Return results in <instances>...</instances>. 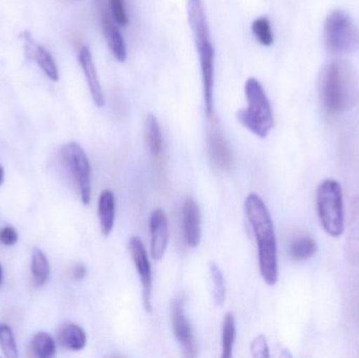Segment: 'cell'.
I'll return each mask as SVG.
<instances>
[{
    "mask_svg": "<svg viewBox=\"0 0 359 358\" xmlns=\"http://www.w3.org/2000/svg\"><path fill=\"white\" fill-rule=\"evenodd\" d=\"M58 340L65 348L80 351L86 347V334L77 324H63L59 329Z\"/></svg>",
    "mask_w": 359,
    "mask_h": 358,
    "instance_id": "d6986e66",
    "label": "cell"
},
{
    "mask_svg": "<svg viewBox=\"0 0 359 358\" xmlns=\"http://www.w3.org/2000/svg\"><path fill=\"white\" fill-rule=\"evenodd\" d=\"M188 21L194 33V43L200 58L203 96L207 118L213 115V86H215V48L211 41L203 0H188Z\"/></svg>",
    "mask_w": 359,
    "mask_h": 358,
    "instance_id": "7a4b0ae2",
    "label": "cell"
},
{
    "mask_svg": "<svg viewBox=\"0 0 359 358\" xmlns=\"http://www.w3.org/2000/svg\"><path fill=\"white\" fill-rule=\"evenodd\" d=\"M251 355L255 358H269V346L264 336H257L250 345Z\"/></svg>",
    "mask_w": 359,
    "mask_h": 358,
    "instance_id": "83f0119b",
    "label": "cell"
},
{
    "mask_svg": "<svg viewBox=\"0 0 359 358\" xmlns=\"http://www.w3.org/2000/svg\"><path fill=\"white\" fill-rule=\"evenodd\" d=\"M151 230V254L156 261L163 259L170 241V225L168 216L162 209L154 210L149 221Z\"/></svg>",
    "mask_w": 359,
    "mask_h": 358,
    "instance_id": "7c38bea8",
    "label": "cell"
},
{
    "mask_svg": "<svg viewBox=\"0 0 359 358\" xmlns=\"http://www.w3.org/2000/svg\"><path fill=\"white\" fill-rule=\"evenodd\" d=\"M116 201L115 195L107 189L101 193L98 202V216L101 233L104 237L111 235L115 224Z\"/></svg>",
    "mask_w": 359,
    "mask_h": 358,
    "instance_id": "e0dca14e",
    "label": "cell"
},
{
    "mask_svg": "<svg viewBox=\"0 0 359 358\" xmlns=\"http://www.w3.org/2000/svg\"><path fill=\"white\" fill-rule=\"evenodd\" d=\"M50 263L44 252L35 247L32 254L31 273L34 284L37 287H42L50 277Z\"/></svg>",
    "mask_w": 359,
    "mask_h": 358,
    "instance_id": "ffe728a7",
    "label": "cell"
},
{
    "mask_svg": "<svg viewBox=\"0 0 359 358\" xmlns=\"http://www.w3.org/2000/svg\"><path fill=\"white\" fill-rule=\"evenodd\" d=\"M95 1H96L97 8H98L101 27H102L107 46H109L114 57L119 62H124L126 60V56H128L126 40H124L119 27L116 25L115 19L111 16L109 6H107L105 0H95Z\"/></svg>",
    "mask_w": 359,
    "mask_h": 358,
    "instance_id": "30bf717a",
    "label": "cell"
},
{
    "mask_svg": "<svg viewBox=\"0 0 359 358\" xmlns=\"http://www.w3.org/2000/svg\"><path fill=\"white\" fill-rule=\"evenodd\" d=\"M245 95L248 106L238 111V121L255 136L266 138L273 128V113L261 82L249 78L245 83Z\"/></svg>",
    "mask_w": 359,
    "mask_h": 358,
    "instance_id": "3957f363",
    "label": "cell"
},
{
    "mask_svg": "<svg viewBox=\"0 0 359 358\" xmlns=\"http://www.w3.org/2000/svg\"><path fill=\"white\" fill-rule=\"evenodd\" d=\"M209 124L207 130V144H208L209 158L215 170L226 172L232 165V153L229 145L222 132L219 121L215 115L208 117Z\"/></svg>",
    "mask_w": 359,
    "mask_h": 358,
    "instance_id": "ba28073f",
    "label": "cell"
},
{
    "mask_svg": "<svg viewBox=\"0 0 359 358\" xmlns=\"http://www.w3.org/2000/svg\"><path fill=\"white\" fill-rule=\"evenodd\" d=\"M109 11L116 22L122 27H126L128 23V13L126 10L124 0H109Z\"/></svg>",
    "mask_w": 359,
    "mask_h": 358,
    "instance_id": "4316f807",
    "label": "cell"
},
{
    "mask_svg": "<svg viewBox=\"0 0 359 358\" xmlns=\"http://www.w3.org/2000/svg\"><path fill=\"white\" fill-rule=\"evenodd\" d=\"M31 349L36 357L50 358L56 352V343L50 334L39 332L32 340Z\"/></svg>",
    "mask_w": 359,
    "mask_h": 358,
    "instance_id": "603a6c76",
    "label": "cell"
},
{
    "mask_svg": "<svg viewBox=\"0 0 359 358\" xmlns=\"http://www.w3.org/2000/svg\"><path fill=\"white\" fill-rule=\"evenodd\" d=\"M79 62L81 64L82 69H83L84 75H86L93 101L97 106L102 107L104 105L102 88H101L100 82H99L98 75H97L96 67H95L90 48L86 46L80 48Z\"/></svg>",
    "mask_w": 359,
    "mask_h": 358,
    "instance_id": "9a60e30c",
    "label": "cell"
},
{
    "mask_svg": "<svg viewBox=\"0 0 359 358\" xmlns=\"http://www.w3.org/2000/svg\"><path fill=\"white\" fill-rule=\"evenodd\" d=\"M61 156L77 184L82 203L88 205L92 198V168L86 151L78 143L69 142L63 146Z\"/></svg>",
    "mask_w": 359,
    "mask_h": 358,
    "instance_id": "52a82bcc",
    "label": "cell"
},
{
    "mask_svg": "<svg viewBox=\"0 0 359 358\" xmlns=\"http://www.w3.org/2000/svg\"><path fill=\"white\" fill-rule=\"evenodd\" d=\"M2 281H4V271H2L1 265H0V286H1Z\"/></svg>",
    "mask_w": 359,
    "mask_h": 358,
    "instance_id": "1f68e13d",
    "label": "cell"
},
{
    "mask_svg": "<svg viewBox=\"0 0 359 358\" xmlns=\"http://www.w3.org/2000/svg\"><path fill=\"white\" fill-rule=\"evenodd\" d=\"M211 281L213 283V298L217 306H222L226 298V285L223 273L215 263L209 264Z\"/></svg>",
    "mask_w": 359,
    "mask_h": 358,
    "instance_id": "cb8c5ba5",
    "label": "cell"
},
{
    "mask_svg": "<svg viewBox=\"0 0 359 358\" xmlns=\"http://www.w3.org/2000/svg\"><path fill=\"white\" fill-rule=\"evenodd\" d=\"M345 256L349 264H359V197L354 199L351 206L347 239H346Z\"/></svg>",
    "mask_w": 359,
    "mask_h": 358,
    "instance_id": "2e32d148",
    "label": "cell"
},
{
    "mask_svg": "<svg viewBox=\"0 0 359 358\" xmlns=\"http://www.w3.org/2000/svg\"><path fill=\"white\" fill-rule=\"evenodd\" d=\"M18 241L17 231L13 227L6 226L0 231V242L6 246H13Z\"/></svg>",
    "mask_w": 359,
    "mask_h": 358,
    "instance_id": "f1b7e54d",
    "label": "cell"
},
{
    "mask_svg": "<svg viewBox=\"0 0 359 358\" xmlns=\"http://www.w3.org/2000/svg\"><path fill=\"white\" fill-rule=\"evenodd\" d=\"M172 323L177 340L183 348L185 357H194L196 355V345L194 332L189 321L184 311V298H178L172 305Z\"/></svg>",
    "mask_w": 359,
    "mask_h": 358,
    "instance_id": "8fae6325",
    "label": "cell"
},
{
    "mask_svg": "<svg viewBox=\"0 0 359 358\" xmlns=\"http://www.w3.org/2000/svg\"><path fill=\"white\" fill-rule=\"evenodd\" d=\"M325 43L333 54H350L359 50V29L345 11H333L327 17Z\"/></svg>",
    "mask_w": 359,
    "mask_h": 358,
    "instance_id": "8992f818",
    "label": "cell"
},
{
    "mask_svg": "<svg viewBox=\"0 0 359 358\" xmlns=\"http://www.w3.org/2000/svg\"><path fill=\"white\" fill-rule=\"evenodd\" d=\"M147 145L151 155L157 162H161L164 156V139L159 121L153 113H149L145 123Z\"/></svg>",
    "mask_w": 359,
    "mask_h": 358,
    "instance_id": "ac0fdd59",
    "label": "cell"
},
{
    "mask_svg": "<svg viewBox=\"0 0 359 358\" xmlns=\"http://www.w3.org/2000/svg\"><path fill=\"white\" fill-rule=\"evenodd\" d=\"M253 35L257 38L259 43L265 46H271L273 43V33H272L271 25L267 17L262 16L255 19L251 25Z\"/></svg>",
    "mask_w": 359,
    "mask_h": 358,
    "instance_id": "d4e9b609",
    "label": "cell"
},
{
    "mask_svg": "<svg viewBox=\"0 0 359 358\" xmlns=\"http://www.w3.org/2000/svg\"><path fill=\"white\" fill-rule=\"evenodd\" d=\"M88 273V269H86V265L83 263H78L72 269V277L75 281H80V280L84 279Z\"/></svg>",
    "mask_w": 359,
    "mask_h": 358,
    "instance_id": "f546056e",
    "label": "cell"
},
{
    "mask_svg": "<svg viewBox=\"0 0 359 358\" xmlns=\"http://www.w3.org/2000/svg\"><path fill=\"white\" fill-rule=\"evenodd\" d=\"M236 321L231 312L226 313L222 328V358L232 357L234 340H236Z\"/></svg>",
    "mask_w": 359,
    "mask_h": 358,
    "instance_id": "7402d4cb",
    "label": "cell"
},
{
    "mask_svg": "<svg viewBox=\"0 0 359 358\" xmlns=\"http://www.w3.org/2000/svg\"><path fill=\"white\" fill-rule=\"evenodd\" d=\"M244 208L257 237L262 277L268 285H276L278 277V246L271 216L262 198L255 193L246 198Z\"/></svg>",
    "mask_w": 359,
    "mask_h": 358,
    "instance_id": "6da1fadb",
    "label": "cell"
},
{
    "mask_svg": "<svg viewBox=\"0 0 359 358\" xmlns=\"http://www.w3.org/2000/svg\"><path fill=\"white\" fill-rule=\"evenodd\" d=\"M182 225L184 237L190 247H198L202 237L201 214L198 204L192 198H187L182 206Z\"/></svg>",
    "mask_w": 359,
    "mask_h": 358,
    "instance_id": "4fadbf2b",
    "label": "cell"
},
{
    "mask_svg": "<svg viewBox=\"0 0 359 358\" xmlns=\"http://www.w3.org/2000/svg\"><path fill=\"white\" fill-rule=\"evenodd\" d=\"M0 348L8 358L18 357V348L12 328L6 324H0Z\"/></svg>",
    "mask_w": 359,
    "mask_h": 358,
    "instance_id": "484cf974",
    "label": "cell"
},
{
    "mask_svg": "<svg viewBox=\"0 0 359 358\" xmlns=\"http://www.w3.org/2000/svg\"><path fill=\"white\" fill-rule=\"evenodd\" d=\"M4 170L1 165H0V186H1L2 183H4Z\"/></svg>",
    "mask_w": 359,
    "mask_h": 358,
    "instance_id": "4dcf8cb0",
    "label": "cell"
},
{
    "mask_svg": "<svg viewBox=\"0 0 359 358\" xmlns=\"http://www.w3.org/2000/svg\"><path fill=\"white\" fill-rule=\"evenodd\" d=\"M318 250L316 242L310 237H299L291 242L288 248L290 258L294 261H305L311 258Z\"/></svg>",
    "mask_w": 359,
    "mask_h": 358,
    "instance_id": "44dd1931",
    "label": "cell"
},
{
    "mask_svg": "<svg viewBox=\"0 0 359 358\" xmlns=\"http://www.w3.org/2000/svg\"><path fill=\"white\" fill-rule=\"evenodd\" d=\"M350 83L345 67L339 62L327 65L320 78L323 106L329 113L343 111L350 103Z\"/></svg>",
    "mask_w": 359,
    "mask_h": 358,
    "instance_id": "5b68a950",
    "label": "cell"
},
{
    "mask_svg": "<svg viewBox=\"0 0 359 358\" xmlns=\"http://www.w3.org/2000/svg\"><path fill=\"white\" fill-rule=\"evenodd\" d=\"M130 250L133 261L136 266L137 273L140 277L143 289V305L147 312L153 310L151 298H153V273L151 263L147 256V249L138 237H133L130 240Z\"/></svg>",
    "mask_w": 359,
    "mask_h": 358,
    "instance_id": "9c48e42d",
    "label": "cell"
},
{
    "mask_svg": "<svg viewBox=\"0 0 359 358\" xmlns=\"http://www.w3.org/2000/svg\"><path fill=\"white\" fill-rule=\"evenodd\" d=\"M316 205L323 228L331 237L343 235L344 201L341 184L332 179L320 183L316 193Z\"/></svg>",
    "mask_w": 359,
    "mask_h": 358,
    "instance_id": "277c9868",
    "label": "cell"
},
{
    "mask_svg": "<svg viewBox=\"0 0 359 358\" xmlns=\"http://www.w3.org/2000/svg\"><path fill=\"white\" fill-rule=\"evenodd\" d=\"M25 43V56L29 59H34L38 67L43 71V73L50 78L52 81H58L59 71L52 55L46 48L39 46L34 41L32 36H27L23 40Z\"/></svg>",
    "mask_w": 359,
    "mask_h": 358,
    "instance_id": "5bb4252c",
    "label": "cell"
}]
</instances>
